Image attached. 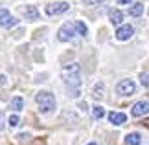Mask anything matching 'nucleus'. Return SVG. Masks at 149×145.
I'll return each instance as SVG.
<instances>
[{
	"mask_svg": "<svg viewBox=\"0 0 149 145\" xmlns=\"http://www.w3.org/2000/svg\"><path fill=\"white\" fill-rule=\"evenodd\" d=\"M61 77L65 81L66 88L70 90V96L72 97L79 96V86H81V68H79V65H76V62L66 65L61 72Z\"/></svg>",
	"mask_w": 149,
	"mask_h": 145,
	"instance_id": "1",
	"label": "nucleus"
},
{
	"mask_svg": "<svg viewBox=\"0 0 149 145\" xmlns=\"http://www.w3.org/2000/svg\"><path fill=\"white\" fill-rule=\"evenodd\" d=\"M35 103H37L41 114H50V112H54V108H55V97H54L52 92H46V90L39 92L35 96Z\"/></svg>",
	"mask_w": 149,
	"mask_h": 145,
	"instance_id": "2",
	"label": "nucleus"
},
{
	"mask_svg": "<svg viewBox=\"0 0 149 145\" xmlns=\"http://www.w3.org/2000/svg\"><path fill=\"white\" fill-rule=\"evenodd\" d=\"M70 9V4L68 2H54V4H48L44 8V13L48 17H55V15H63Z\"/></svg>",
	"mask_w": 149,
	"mask_h": 145,
	"instance_id": "3",
	"label": "nucleus"
},
{
	"mask_svg": "<svg viewBox=\"0 0 149 145\" xmlns=\"http://www.w3.org/2000/svg\"><path fill=\"white\" fill-rule=\"evenodd\" d=\"M116 92L120 96H133L134 92H136V85H134V81H131V79H122L118 83V86H116Z\"/></svg>",
	"mask_w": 149,
	"mask_h": 145,
	"instance_id": "4",
	"label": "nucleus"
},
{
	"mask_svg": "<svg viewBox=\"0 0 149 145\" xmlns=\"http://www.w3.org/2000/svg\"><path fill=\"white\" fill-rule=\"evenodd\" d=\"M76 37V26L72 24V22H66V24L61 26L59 33H57V39L63 40V42H68V40H72Z\"/></svg>",
	"mask_w": 149,
	"mask_h": 145,
	"instance_id": "5",
	"label": "nucleus"
},
{
	"mask_svg": "<svg viewBox=\"0 0 149 145\" xmlns=\"http://www.w3.org/2000/svg\"><path fill=\"white\" fill-rule=\"evenodd\" d=\"M17 24H19V19H15L6 8H0V26L9 30V28H15Z\"/></svg>",
	"mask_w": 149,
	"mask_h": 145,
	"instance_id": "6",
	"label": "nucleus"
},
{
	"mask_svg": "<svg viewBox=\"0 0 149 145\" xmlns=\"http://www.w3.org/2000/svg\"><path fill=\"white\" fill-rule=\"evenodd\" d=\"M134 35V28L133 26H129V24H120L118 28V31H116V39L118 40H129L131 37Z\"/></svg>",
	"mask_w": 149,
	"mask_h": 145,
	"instance_id": "7",
	"label": "nucleus"
},
{
	"mask_svg": "<svg viewBox=\"0 0 149 145\" xmlns=\"http://www.w3.org/2000/svg\"><path fill=\"white\" fill-rule=\"evenodd\" d=\"M19 13L22 17H26L28 20H37L39 19V11L35 6H20L19 8Z\"/></svg>",
	"mask_w": 149,
	"mask_h": 145,
	"instance_id": "8",
	"label": "nucleus"
},
{
	"mask_svg": "<svg viewBox=\"0 0 149 145\" xmlns=\"http://www.w3.org/2000/svg\"><path fill=\"white\" fill-rule=\"evenodd\" d=\"M149 112V103L147 101H138V103H134L133 108H131V114L134 116V118H140V116H144Z\"/></svg>",
	"mask_w": 149,
	"mask_h": 145,
	"instance_id": "9",
	"label": "nucleus"
},
{
	"mask_svg": "<svg viewBox=\"0 0 149 145\" xmlns=\"http://www.w3.org/2000/svg\"><path fill=\"white\" fill-rule=\"evenodd\" d=\"M109 121H111L112 125H123L125 121H127V116L123 112H111L109 114Z\"/></svg>",
	"mask_w": 149,
	"mask_h": 145,
	"instance_id": "10",
	"label": "nucleus"
},
{
	"mask_svg": "<svg viewBox=\"0 0 149 145\" xmlns=\"http://www.w3.org/2000/svg\"><path fill=\"white\" fill-rule=\"evenodd\" d=\"M109 19H111V24L120 26L122 20H123V13L120 9H109Z\"/></svg>",
	"mask_w": 149,
	"mask_h": 145,
	"instance_id": "11",
	"label": "nucleus"
},
{
	"mask_svg": "<svg viewBox=\"0 0 149 145\" xmlns=\"http://www.w3.org/2000/svg\"><path fill=\"white\" fill-rule=\"evenodd\" d=\"M9 108L15 110V112H20V110L24 108V99H22L20 96H15L13 99H11V103H9Z\"/></svg>",
	"mask_w": 149,
	"mask_h": 145,
	"instance_id": "12",
	"label": "nucleus"
},
{
	"mask_svg": "<svg viewBox=\"0 0 149 145\" xmlns=\"http://www.w3.org/2000/svg\"><path fill=\"white\" fill-rule=\"evenodd\" d=\"M125 143L127 145H140L142 143V136L138 132H131V134L125 136Z\"/></svg>",
	"mask_w": 149,
	"mask_h": 145,
	"instance_id": "13",
	"label": "nucleus"
},
{
	"mask_svg": "<svg viewBox=\"0 0 149 145\" xmlns=\"http://www.w3.org/2000/svg\"><path fill=\"white\" fill-rule=\"evenodd\" d=\"M142 13H144V4L136 2L134 6H131V9H129V15L131 17H140Z\"/></svg>",
	"mask_w": 149,
	"mask_h": 145,
	"instance_id": "14",
	"label": "nucleus"
},
{
	"mask_svg": "<svg viewBox=\"0 0 149 145\" xmlns=\"http://www.w3.org/2000/svg\"><path fill=\"white\" fill-rule=\"evenodd\" d=\"M74 26H76V33H79L81 37H85V35L88 33V28L85 26L83 20H76V22H74Z\"/></svg>",
	"mask_w": 149,
	"mask_h": 145,
	"instance_id": "15",
	"label": "nucleus"
},
{
	"mask_svg": "<svg viewBox=\"0 0 149 145\" xmlns=\"http://www.w3.org/2000/svg\"><path fill=\"white\" fill-rule=\"evenodd\" d=\"M103 90H105V85H103V83H98V85L94 86L92 96L96 97V99H101V97H103Z\"/></svg>",
	"mask_w": 149,
	"mask_h": 145,
	"instance_id": "16",
	"label": "nucleus"
},
{
	"mask_svg": "<svg viewBox=\"0 0 149 145\" xmlns=\"http://www.w3.org/2000/svg\"><path fill=\"white\" fill-rule=\"evenodd\" d=\"M92 116L96 119H101L103 116H105V110H103V107H92Z\"/></svg>",
	"mask_w": 149,
	"mask_h": 145,
	"instance_id": "17",
	"label": "nucleus"
},
{
	"mask_svg": "<svg viewBox=\"0 0 149 145\" xmlns=\"http://www.w3.org/2000/svg\"><path fill=\"white\" fill-rule=\"evenodd\" d=\"M8 123H9V127H17V125H20V119H19V116H17V114H13V116H9Z\"/></svg>",
	"mask_w": 149,
	"mask_h": 145,
	"instance_id": "18",
	"label": "nucleus"
},
{
	"mask_svg": "<svg viewBox=\"0 0 149 145\" xmlns=\"http://www.w3.org/2000/svg\"><path fill=\"white\" fill-rule=\"evenodd\" d=\"M140 83L144 86H149V74H140Z\"/></svg>",
	"mask_w": 149,
	"mask_h": 145,
	"instance_id": "19",
	"label": "nucleus"
},
{
	"mask_svg": "<svg viewBox=\"0 0 149 145\" xmlns=\"http://www.w3.org/2000/svg\"><path fill=\"white\" fill-rule=\"evenodd\" d=\"M101 2H103V0H83V4H87V6H98Z\"/></svg>",
	"mask_w": 149,
	"mask_h": 145,
	"instance_id": "20",
	"label": "nucleus"
},
{
	"mask_svg": "<svg viewBox=\"0 0 149 145\" xmlns=\"http://www.w3.org/2000/svg\"><path fill=\"white\" fill-rule=\"evenodd\" d=\"M6 79H8L6 75H0V85H6Z\"/></svg>",
	"mask_w": 149,
	"mask_h": 145,
	"instance_id": "21",
	"label": "nucleus"
},
{
	"mask_svg": "<svg viewBox=\"0 0 149 145\" xmlns=\"http://www.w3.org/2000/svg\"><path fill=\"white\" fill-rule=\"evenodd\" d=\"M118 2H120V4H131L133 0H118Z\"/></svg>",
	"mask_w": 149,
	"mask_h": 145,
	"instance_id": "22",
	"label": "nucleus"
},
{
	"mask_svg": "<svg viewBox=\"0 0 149 145\" xmlns=\"http://www.w3.org/2000/svg\"><path fill=\"white\" fill-rule=\"evenodd\" d=\"M144 125H146L147 129H149V118H147V119H144Z\"/></svg>",
	"mask_w": 149,
	"mask_h": 145,
	"instance_id": "23",
	"label": "nucleus"
},
{
	"mask_svg": "<svg viewBox=\"0 0 149 145\" xmlns=\"http://www.w3.org/2000/svg\"><path fill=\"white\" fill-rule=\"evenodd\" d=\"M4 127V121H2V114H0V129Z\"/></svg>",
	"mask_w": 149,
	"mask_h": 145,
	"instance_id": "24",
	"label": "nucleus"
},
{
	"mask_svg": "<svg viewBox=\"0 0 149 145\" xmlns=\"http://www.w3.org/2000/svg\"><path fill=\"white\" fill-rule=\"evenodd\" d=\"M87 145H98V143H96V142H90V143H87Z\"/></svg>",
	"mask_w": 149,
	"mask_h": 145,
	"instance_id": "25",
	"label": "nucleus"
}]
</instances>
